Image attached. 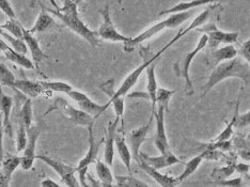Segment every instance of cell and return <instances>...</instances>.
<instances>
[{"instance_id":"16","label":"cell","mask_w":250,"mask_h":187,"mask_svg":"<svg viewBox=\"0 0 250 187\" xmlns=\"http://www.w3.org/2000/svg\"><path fill=\"white\" fill-rule=\"evenodd\" d=\"M13 104V98L3 92L1 83H0V113L2 117L4 133L8 134L10 138L13 137L12 122H11V112H12Z\"/></svg>"},{"instance_id":"26","label":"cell","mask_w":250,"mask_h":187,"mask_svg":"<svg viewBox=\"0 0 250 187\" xmlns=\"http://www.w3.org/2000/svg\"><path fill=\"white\" fill-rule=\"evenodd\" d=\"M95 171L101 182L102 187H115V179H113L110 166H108L105 162L96 161Z\"/></svg>"},{"instance_id":"35","label":"cell","mask_w":250,"mask_h":187,"mask_svg":"<svg viewBox=\"0 0 250 187\" xmlns=\"http://www.w3.org/2000/svg\"><path fill=\"white\" fill-rule=\"evenodd\" d=\"M15 81L16 78H15V75L13 74V72L11 71L5 64L0 63V83L3 84V86H8L10 88H12Z\"/></svg>"},{"instance_id":"43","label":"cell","mask_w":250,"mask_h":187,"mask_svg":"<svg viewBox=\"0 0 250 187\" xmlns=\"http://www.w3.org/2000/svg\"><path fill=\"white\" fill-rule=\"evenodd\" d=\"M4 127L2 123V117L0 113V167H1V163L4 157V150H3V136H4Z\"/></svg>"},{"instance_id":"1","label":"cell","mask_w":250,"mask_h":187,"mask_svg":"<svg viewBox=\"0 0 250 187\" xmlns=\"http://www.w3.org/2000/svg\"><path fill=\"white\" fill-rule=\"evenodd\" d=\"M55 9H45L55 18H58L59 21H61L62 24L66 26L69 29H71L73 32H75L81 38L92 45V46L96 47L101 45V40L99 39L96 31H93L92 29L84 24V21L79 18L77 5L73 3L70 0H64L62 7H58L54 0H52Z\"/></svg>"},{"instance_id":"38","label":"cell","mask_w":250,"mask_h":187,"mask_svg":"<svg viewBox=\"0 0 250 187\" xmlns=\"http://www.w3.org/2000/svg\"><path fill=\"white\" fill-rule=\"evenodd\" d=\"M113 107V110L116 112V117L122 119L124 115V108H125V104H124V98H117L113 100H109L108 103H106V106Z\"/></svg>"},{"instance_id":"42","label":"cell","mask_w":250,"mask_h":187,"mask_svg":"<svg viewBox=\"0 0 250 187\" xmlns=\"http://www.w3.org/2000/svg\"><path fill=\"white\" fill-rule=\"evenodd\" d=\"M248 125H250V110L237 116L235 127L243 128V127H246Z\"/></svg>"},{"instance_id":"33","label":"cell","mask_w":250,"mask_h":187,"mask_svg":"<svg viewBox=\"0 0 250 187\" xmlns=\"http://www.w3.org/2000/svg\"><path fill=\"white\" fill-rule=\"evenodd\" d=\"M175 93L174 90H169L166 88H160L158 87L156 92V105L163 106L165 110L169 111V104L170 100Z\"/></svg>"},{"instance_id":"17","label":"cell","mask_w":250,"mask_h":187,"mask_svg":"<svg viewBox=\"0 0 250 187\" xmlns=\"http://www.w3.org/2000/svg\"><path fill=\"white\" fill-rule=\"evenodd\" d=\"M11 89H13L15 92H20L24 96H27L28 99H36L38 96L45 92L44 88L41 86L40 82H33L30 79H18L14 82L13 86Z\"/></svg>"},{"instance_id":"13","label":"cell","mask_w":250,"mask_h":187,"mask_svg":"<svg viewBox=\"0 0 250 187\" xmlns=\"http://www.w3.org/2000/svg\"><path fill=\"white\" fill-rule=\"evenodd\" d=\"M93 125H94V124L88 126L89 148H88L86 155H84L82 158V160L79 161V163L77 164V166L75 167L76 172H78V171H88L89 166L91 165V164H95L96 161H98V155H99V152H100V149H101V145H103L105 138L96 143V140L94 138V133H93Z\"/></svg>"},{"instance_id":"32","label":"cell","mask_w":250,"mask_h":187,"mask_svg":"<svg viewBox=\"0 0 250 187\" xmlns=\"http://www.w3.org/2000/svg\"><path fill=\"white\" fill-rule=\"evenodd\" d=\"M1 26L2 29L4 31H7L8 33H10L11 36L21 40L22 41V32H24V27L21 26V22L19 21V20H9L4 22V24L0 25Z\"/></svg>"},{"instance_id":"34","label":"cell","mask_w":250,"mask_h":187,"mask_svg":"<svg viewBox=\"0 0 250 187\" xmlns=\"http://www.w3.org/2000/svg\"><path fill=\"white\" fill-rule=\"evenodd\" d=\"M237 111H238V106H237V108H236L235 115L233 116L231 122L228 123V125H227V126L225 127L224 131L221 132V133L217 136V137H216V138L214 139V141H213L214 144L224 143V141H228V140H230V139L232 138V136H233V127H235L236 120H237V116H238V112H237Z\"/></svg>"},{"instance_id":"20","label":"cell","mask_w":250,"mask_h":187,"mask_svg":"<svg viewBox=\"0 0 250 187\" xmlns=\"http://www.w3.org/2000/svg\"><path fill=\"white\" fill-rule=\"evenodd\" d=\"M22 41L25 42L28 50L31 53L33 63H35L36 67H39L40 63H41L46 56H45L41 46H40L38 40L29 30L25 29L24 28V32H22Z\"/></svg>"},{"instance_id":"41","label":"cell","mask_w":250,"mask_h":187,"mask_svg":"<svg viewBox=\"0 0 250 187\" xmlns=\"http://www.w3.org/2000/svg\"><path fill=\"white\" fill-rule=\"evenodd\" d=\"M238 55H240L241 58L245 60L250 66V38L241 45L240 49H238Z\"/></svg>"},{"instance_id":"36","label":"cell","mask_w":250,"mask_h":187,"mask_svg":"<svg viewBox=\"0 0 250 187\" xmlns=\"http://www.w3.org/2000/svg\"><path fill=\"white\" fill-rule=\"evenodd\" d=\"M27 139H28V136H27V128L22 125V124L19 123V127L16 129V151L19 153L24 151V149L26 148V145H27Z\"/></svg>"},{"instance_id":"4","label":"cell","mask_w":250,"mask_h":187,"mask_svg":"<svg viewBox=\"0 0 250 187\" xmlns=\"http://www.w3.org/2000/svg\"><path fill=\"white\" fill-rule=\"evenodd\" d=\"M55 110L60 112L62 116L66 118L67 120L72 122L73 124H75V125L88 127L90 125H92L95 122V118L93 116H91L89 113L83 111L82 109L74 107L63 98H56L53 106L49 107L48 110L46 111V115L50 111Z\"/></svg>"},{"instance_id":"49","label":"cell","mask_w":250,"mask_h":187,"mask_svg":"<svg viewBox=\"0 0 250 187\" xmlns=\"http://www.w3.org/2000/svg\"><path fill=\"white\" fill-rule=\"evenodd\" d=\"M70 1H72L73 3H75L78 7V5H81L83 2V0H70Z\"/></svg>"},{"instance_id":"21","label":"cell","mask_w":250,"mask_h":187,"mask_svg":"<svg viewBox=\"0 0 250 187\" xmlns=\"http://www.w3.org/2000/svg\"><path fill=\"white\" fill-rule=\"evenodd\" d=\"M156 62H153L152 64L146 67V99L152 102V111L155 110L156 107V92L158 89V83L156 79V73H155V67H156Z\"/></svg>"},{"instance_id":"46","label":"cell","mask_w":250,"mask_h":187,"mask_svg":"<svg viewBox=\"0 0 250 187\" xmlns=\"http://www.w3.org/2000/svg\"><path fill=\"white\" fill-rule=\"evenodd\" d=\"M10 183L11 181L5 178L3 173L1 172V170H0V187H11Z\"/></svg>"},{"instance_id":"24","label":"cell","mask_w":250,"mask_h":187,"mask_svg":"<svg viewBox=\"0 0 250 187\" xmlns=\"http://www.w3.org/2000/svg\"><path fill=\"white\" fill-rule=\"evenodd\" d=\"M2 55L8 60H10L11 62H13V63L22 67V69H25V70H33L36 67L35 63H33V61L28 59L25 56V54L16 52V50L11 46H9L7 49H5Z\"/></svg>"},{"instance_id":"10","label":"cell","mask_w":250,"mask_h":187,"mask_svg":"<svg viewBox=\"0 0 250 187\" xmlns=\"http://www.w3.org/2000/svg\"><path fill=\"white\" fill-rule=\"evenodd\" d=\"M165 112H166V110L163 106H157V108L154 111H152L156 122L154 145L161 154H165V153L171 151L166 132V125H165Z\"/></svg>"},{"instance_id":"7","label":"cell","mask_w":250,"mask_h":187,"mask_svg":"<svg viewBox=\"0 0 250 187\" xmlns=\"http://www.w3.org/2000/svg\"><path fill=\"white\" fill-rule=\"evenodd\" d=\"M101 15L102 18H103V21H102L99 29L96 30V35H98L101 41L103 40V41L121 42L124 44L129 42L130 38L122 35L121 32H119L115 24H113L110 15L109 5H105V8L103 10H101Z\"/></svg>"},{"instance_id":"18","label":"cell","mask_w":250,"mask_h":187,"mask_svg":"<svg viewBox=\"0 0 250 187\" xmlns=\"http://www.w3.org/2000/svg\"><path fill=\"white\" fill-rule=\"evenodd\" d=\"M137 164L139 165V167L143 169L147 175H149V177H151L158 185H161L162 187H177L178 186L177 178H173L171 175L162 173L160 170H156L153 167L149 166L146 163H145L141 160H139Z\"/></svg>"},{"instance_id":"6","label":"cell","mask_w":250,"mask_h":187,"mask_svg":"<svg viewBox=\"0 0 250 187\" xmlns=\"http://www.w3.org/2000/svg\"><path fill=\"white\" fill-rule=\"evenodd\" d=\"M37 158L43 163L46 164L50 168H53L56 173L59 175L60 179L65 187H83L79 183L78 179L76 178V169L71 165H67V164L54 160V158L49 157L47 155L40 154L37 155Z\"/></svg>"},{"instance_id":"3","label":"cell","mask_w":250,"mask_h":187,"mask_svg":"<svg viewBox=\"0 0 250 187\" xmlns=\"http://www.w3.org/2000/svg\"><path fill=\"white\" fill-rule=\"evenodd\" d=\"M194 13H195V10H190V11H186V12L173 13V14L168 15V18L158 22H155L154 25H152L145 31L139 33L138 36H136L135 38H130L129 42L125 44L124 49L125 50L133 49L135 46H137V45L147 41V40L154 38L155 36L158 35V33H161L164 30L173 29V28H177L180 25H183L187 20L190 19L191 16L194 15Z\"/></svg>"},{"instance_id":"51","label":"cell","mask_w":250,"mask_h":187,"mask_svg":"<svg viewBox=\"0 0 250 187\" xmlns=\"http://www.w3.org/2000/svg\"><path fill=\"white\" fill-rule=\"evenodd\" d=\"M61 1H62V2H63V1H64V0H61ZM31 2H32V3H31V5H32V4H35V2H36V0H31Z\"/></svg>"},{"instance_id":"28","label":"cell","mask_w":250,"mask_h":187,"mask_svg":"<svg viewBox=\"0 0 250 187\" xmlns=\"http://www.w3.org/2000/svg\"><path fill=\"white\" fill-rule=\"evenodd\" d=\"M203 160H204V155H203V153H201V154H199V155H197L195 157H192L190 161L187 162L184 170H183V171H182V173L177 178L178 184L182 183V182H183V181L188 179L190 175L194 174L197 171V169L200 167Z\"/></svg>"},{"instance_id":"39","label":"cell","mask_w":250,"mask_h":187,"mask_svg":"<svg viewBox=\"0 0 250 187\" xmlns=\"http://www.w3.org/2000/svg\"><path fill=\"white\" fill-rule=\"evenodd\" d=\"M0 11H1L9 20H18L10 0H0Z\"/></svg>"},{"instance_id":"48","label":"cell","mask_w":250,"mask_h":187,"mask_svg":"<svg viewBox=\"0 0 250 187\" xmlns=\"http://www.w3.org/2000/svg\"><path fill=\"white\" fill-rule=\"evenodd\" d=\"M238 154L243 158L244 161L249 162L250 163V152H245V151H238ZM250 165V164H249Z\"/></svg>"},{"instance_id":"14","label":"cell","mask_w":250,"mask_h":187,"mask_svg":"<svg viewBox=\"0 0 250 187\" xmlns=\"http://www.w3.org/2000/svg\"><path fill=\"white\" fill-rule=\"evenodd\" d=\"M139 160L144 161L145 163L147 164V165L156 170H162L181 163V161L173 154L171 151H169L167 153H165V154H161L158 156H151L149 154H146V153L140 151Z\"/></svg>"},{"instance_id":"9","label":"cell","mask_w":250,"mask_h":187,"mask_svg":"<svg viewBox=\"0 0 250 187\" xmlns=\"http://www.w3.org/2000/svg\"><path fill=\"white\" fill-rule=\"evenodd\" d=\"M40 134H41V128L38 125H32L27 128V145L26 148L22 151L21 157V167L25 170V171H29L33 168V164L37 158V143L40 137Z\"/></svg>"},{"instance_id":"15","label":"cell","mask_w":250,"mask_h":187,"mask_svg":"<svg viewBox=\"0 0 250 187\" xmlns=\"http://www.w3.org/2000/svg\"><path fill=\"white\" fill-rule=\"evenodd\" d=\"M120 121V118L116 117L113 121L108 123L107 127V133H106V138L104 140L105 145H104V162L107 164L108 166H112L113 160H115V141H116V136L118 133V124Z\"/></svg>"},{"instance_id":"31","label":"cell","mask_w":250,"mask_h":187,"mask_svg":"<svg viewBox=\"0 0 250 187\" xmlns=\"http://www.w3.org/2000/svg\"><path fill=\"white\" fill-rule=\"evenodd\" d=\"M115 187H151L132 175H117Z\"/></svg>"},{"instance_id":"47","label":"cell","mask_w":250,"mask_h":187,"mask_svg":"<svg viewBox=\"0 0 250 187\" xmlns=\"http://www.w3.org/2000/svg\"><path fill=\"white\" fill-rule=\"evenodd\" d=\"M10 45L8 44V42L5 41L3 38L0 37V54H3V52L7 49Z\"/></svg>"},{"instance_id":"27","label":"cell","mask_w":250,"mask_h":187,"mask_svg":"<svg viewBox=\"0 0 250 187\" xmlns=\"http://www.w3.org/2000/svg\"><path fill=\"white\" fill-rule=\"evenodd\" d=\"M33 122V111L31 99H24L18 115V123H21L26 128H29Z\"/></svg>"},{"instance_id":"11","label":"cell","mask_w":250,"mask_h":187,"mask_svg":"<svg viewBox=\"0 0 250 187\" xmlns=\"http://www.w3.org/2000/svg\"><path fill=\"white\" fill-rule=\"evenodd\" d=\"M67 95L75 102L79 109H82L83 111L93 116L95 119L99 118L102 113L105 112L108 108L106 104L101 105L99 103H96L92 99H90L86 93L78 91V90L75 89H73L71 92L67 93Z\"/></svg>"},{"instance_id":"22","label":"cell","mask_w":250,"mask_h":187,"mask_svg":"<svg viewBox=\"0 0 250 187\" xmlns=\"http://www.w3.org/2000/svg\"><path fill=\"white\" fill-rule=\"evenodd\" d=\"M115 145H116L119 157L121 158L122 163L124 164V166L126 167L128 171H130V168H132L130 167V165H132L133 155H132V152H130L129 146L127 145V143H126V139H125L123 134L117 133Z\"/></svg>"},{"instance_id":"52","label":"cell","mask_w":250,"mask_h":187,"mask_svg":"<svg viewBox=\"0 0 250 187\" xmlns=\"http://www.w3.org/2000/svg\"><path fill=\"white\" fill-rule=\"evenodd\" d=\"M247 139H249V140H250V133L247 135Z\"/></svg>"},{"instance_id":"45","label":"cell","mask_w":250,"mask_h":187,"mask_svg":"<svg viewBox=\"0 0 250 187\" xmlns=\"http://www.w3.org/2000/svg\"><path fill=\"white\" fill-rule=\"evenodd\" d=\"M41 187H65V186H62L59 183L55 182L54 180H50V179H45L41 182Z\"/></svg>"},{"instance_id":"30","label":"cell","mask_w":250,"mask_h":187,"mask_svg":"<svg viewBox=\"0 0 250 187\" xmlns=\"http://www.w3.org/2000/svg\"><path fill=\"white\" fill-rule=\"evenodd\" d=\"M41 86L45 91L57 92V93H65L67 94L73 90V87L70 83L59 81H40Z\"/></svg>"},{"instance_id":"40","label":"cell","mask_w":250,"mask_h":187,"mask_svg":"<svg viewBox=\"0 0 250 187\" xmlns=\"http://www.w3.org/2000/svg\"><path fill=\"white\" fill-rule=\"evenodd\" d=\"M232 145L235 146L238 151L250 152V140L244 137H235L232 141Z\"/></svg>"},{"instance_id":"37","label":"cell","mask_w":250,"mask_h":187,"mask_svg":"<svg viewBox=\"0 0 250 187\" xmlns=\"http://www.w3.org/2000/svg\"><path fill=\"white\" fill-rule=\"evenodd\" d=\"M208 185H214L218 187H244V182L242 177L233 178V179H223L215 180L213 182H208Z\"/></svg>"},{"instance_id":"2","label":"cell","mask_w":250,"mask_h":187,"mask_svg":"<svg viewBox=\"0 0 250 187\" xmlns=\"http://www.w3.org/2000/svg\"><path fill=\"white\" fill-rule=\"evenodd\" d=\"M230 78H238L245 83V86H250V66L241 57L218 63L203 86L202 96L207 95L221 82Z\"/></svg>"},{"instance_id":"25","label":"cell","mask_w":250,"mask_h":187,"mask_svg":"<svg viewBox=\"0 0 250 187\" xmlns=\"http://www.w3.org/2000/svg\"><path fill=\"white\" fill-rule=\"evenodd\" d=\"M55 25H56V21L53 18V15L44 9L42 12H40V14L38 15L35 25H33L31 29H29V31L32 33V35L33 33L45 32L49 29H52Z\"/></svg>"},{"instance_id":"53","label":"cell","mask_w":250,"mask_h":187,"mask_svg":"<svg viewBox=\"0 0 250 187\" xmlns=\"http://www.w3.org/2000/svg\"><path fill=\"white\" fill-rule=\"evenodd\" d=\"M244 187H246V186H244Z\"/></svg>"},{"instance_id":"50","label":"cell","mask_w":250,"mask_h":187,"mask_svg":"<svg viewBox=\"0 0 250 187\" xmlns=\"http://www.w3.org/2000/svg\"><path fill=\"white\" fill-rule=\"evenodd\" d=\"M244 177H245V179L248 181V182H250V171L247 174L244 175Z\"/></svg>"},{"instance_id":"44","label":"cell","mask_w":250,"mask_h":187,"mask_svg":"<svg viewBox=\"0 0 250 187\" xmlns=\"http://www.w3.org/2000/svg\"><path fill=\"white\" fill-rule=\"evenodd\" d=\"M235 172L241 175H245L250 171V165L247 163H238L237 165L234 166Z\"/></svg>"},{"instance_id":"12","label":"cell","mask_w":250,"mask_h":187,"mask_svg":"<svg viewBox=\"0 0 250 187\" xmlns=\"http://www.w3.org/2000/svg\"><path fill=\"white\" fill-rule=\"evenodd\" d=\"M153 120H154V116H153V113H152L150 119H149V121H147L145 125L133 129V131L129 132V134L127 136V143L129 145V149H130V152H132L133 158L136 162L139 161L140 148H141V145L146 143L147 134H149V132H150Z\"/></svg>"},{"instance_id":"23","label":"cell","mask_w":250,"mask_h":187,"mask_svg":"<svg viewBox=\"0 0 250 187\" xmlns=\"http://www.w3.org/2000/svg\"><path fill=\"white\" fill-rule=\"evenodd\" d=\"M21 165V156L16 154H11V153H7V154H4L0 170H1V172L3 173L4 177L9 181H11L12 180L15 170L18 169Z\"/></svg>"},{"instance_id":"8","label":"cell","mask_w":250,"mask_h":187,"mask_svg":"<svg viewBox=\"0 0 250 187\" xmlns=\"http://www.w3.org/2000/svg\"><path fill=\"white\" fill-rule=\"evenodd\" d=\"M196 30L204 32V35L208 36V45L211 48H217L220 44L229 45L236 43L238 40V36H240L238 32H226L220 30L213 24L203 25V28H197Z\"/></svg>"},{"instance_id":"5","label":"cell","mask_w":250,"mask_h":187,"mask_svg":"<svg viewBox=\"0 0 250 187\" xmlns=\"http://www.w3.org/2000/svg\"><path fill=\"white\" fill-rule=\"evenodd\" d=\"M208 36L202 35V37L199 39V41L195 46V48L185 56V58H184L183 61H182V63L180 64L179 62H177V63L174 64V71L177 72L178 76H182L185 79L186 92L188 95H191L192 93H194V84H192L191 78H190L191 63H192V61H194V59L197 57V55L208 46Z\"/></svg>"},{"instance_id":"19","label":"cell","mask_w":250,"mask_h":187,"mask_svg":"<svg viewBox=\"0 0 250 187\" xmlns=\"http://www.w3.org/2000/svg\"><path fill=\"white\" fill-rule=\"evenodd\" d=\"M225 1V0H190V1H183L178 4L173 5L172 8L164 10L160 13L161 16L163 15H170L173 13H180V12H186V11L196 10L197 8H201L203 5L207 4H214V3H220Z\"/></svg>"},{"instance_id":"29","label":"cell","mask_w":250,"mask_h":187,"mask_svg":"<svg viewBox=\"0 0 250 187\" xmlns=\"http://www.w3.org/2000/svg\"><path fill=\"white\" fill-rule=\"evenodd\" d=\"M237 56L238 50L233 46V44L225 45V46L217 48L213 53V58L216 61V63H220V62L234 59Z\"/></svg>"}]
</instances>
